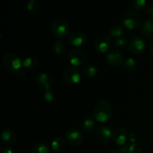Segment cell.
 Listing matches in <instances>:
<instances>
[{"instance_id":"6da1fadb","label":"cell","mask_w":153,"mask_h":153,"mask_svg":"<svg viewBox=\"0 0 153 153\" xmlns=\"http://www.w3.org/2000/svg\"><path fill=\"white\" fill-rule=\"evenodd\" d=\"M113 109L110 102L106 100H100L96 104L93 111V116L99 123H105L111 119Z\"/></svg>"},{"instance_id":"7a4b0ae2","label":"cell","mask_w":153,"mask_h":153,"mask_svg":"<svg viewBox=\"0 0 153 153\" xmlns=\"http://www.w3.org/2000/svg\"><path fill=\"white\" fill-rule=\"evenodd\" d=\"M1 64L4 70L10 73H16L22 67V61L14 54L7 53L2 58Z\"/></svg>"},{"instance_id":"3957f363","label":"cell","mask_w":153,"mask_h":153,"mask_svg":"<svg viewBox=\"0 0 153 153\" xmlns=\"http://www.w3.org/2000/svg\"><path fill=\"white\" fill-rule=\"evenodd\" d=\"M140 14L137 11L133 10H128L123 13L122 17V22L124 27L128 30H134L140 25Z\"/></svg>"},{"instance_id":"277c9868","label":"cell","mask_w":153,"mask_h":153,"mask_svg":"<svg viewBox=\"0 0 153 153\" xmlns=\"http://www.w3.org/2000/svg\"><path fill=\"white\" fill-rule=\"evenodd\" d=\"M51 30L55 37L59 40H62L66 38L70 33V26L68 23L63 19H57L52 22Z\"/></svg>"},{"instance_id":"5b68a950","label":"cell","mask_w":153,"mask_h":153,"mask_svg":"<svg viewBox=\"0 0 153 153\" xmlns=\"http://www.w3.org/2000/svg\"><path fill=\"white\" fill-rule=\"evenodd\" d=\"M82 79V73L75 67H70L63 73V81L66 85H74L79 83Z\"/></svg>"},{"instance_id":"8992f818","label":"cell","mask_w":153,"mask_h":153,"mask_svg":"<svg viewBox=\"0 0 153 153\" xmlns=\"http://www.w3.org/2000/svg\"><path fill=\"white\" fill-rule=\"evenodd\" d=\"M66 137H67V141L72 146H78L82 144V143L83 142L82 133L78 128H74V127L67 130V133H66Z\"/></svg>"},{"instance_id":"52a82bcc","label":"cell","mask_w":153,"mask_h":153,"mask_svg":"<svg viewBox=\"0 0 153 153\" xmlns=\"http://www.w3.org/2000/svg\"><path fill=\"white\" fill-rule=\"evenodd\" d=\"M68 59L74 67H80L86 61V57L83 52L78 49H73L68 53Z\"/></svg>"},{"instance_id":"ba28073f","label":"cell","mask_w":153,"mask_h":153,"mask_svg":"<svg viewBox=\"0 0 153 153\" xmlns=\"http://www.w3.org/2000/svg\"><path fill=\"white\" fill-rule=\"evenodd\" d=\"M53 78L51 75L46 73H41L36 77V83L37 86L41 89L47 91L53 85Z\"/></svg>"},{"instance_id":"9c48e42d","label":"cell","mask_w":153,"mask_h":153,"mask_svg":"<svg viewBox=\"0 0 153 153\" xmlns=\"http://www.w3.org/2000/svg\"><path fill=\"white\" fill-rule=\"evenodd\" d=\"M111 40L106 34H102L97 38L95 41V47L98 52L101 53L107 52L111 46Z\"/></svg>"},{"instance_id":"30bf717a","label":"cell","mask_w":153,"mask_h":153,"mask_svg":"<svg viewBox=\"0 0 153 153\" xmlns=\"http://www.w3.org/2000/svg\"><path fill=\"white\" fill-rule=\"evenodd\" d=\"M146 49L144 40L138 37H134L128 43V49L134 55H140Z\"/></svg>"},{"instance_id":"8fae6325","label":"cell","mask_w":153,"mask_h":153,"mask_svg":"<svg viewBox=\"0 0 153 153\" xmlns=\"http://www.w3.org/2000/svg\"><path fill=\"white\" fill-rule=\"evenodd\" d=\"M112 134L113 132L111 129L106 126H100L96 129V137L99 141L102 143H106L110 141L111 139L112 138Z\"/></svg>"},{"instance_id":"7c38bea8","label":"cell","mask_w":153,"mask_h":153,"mask_svg":"<svg viewBox=\"0 0 153 153\" xmlns=\"http://www.w3.org/2000/svg\"><path fill=\"white\" fill-rule=\"evenodd\" d=\"M105 61L106 63L111 67H118L124 62V58L120 51L113 50L108 52Z\"/></svg>"},{"instance_id":"4fadbf2b","label":"cell","mask_w":153,"mask_h":153,"mask_svg":"<svg viewBox=\"0 0 153 153\" xmlns=\"http://www.w3.org/2000/svg\"><path fill=\"white\" fill-rule=\"evenodd\" d=\"M68 41L70 44L74 47H81L85 44L87 41V37L84 33L76 31L70 34Z\"/></svg>"},{"instance_id":"5bb4252c","label":"cell","mask_w":153,"mask_h":153,"mask_svg":"<svg viewBox=\"0 0 153 153\" xmlns=\"http://www.w3.org/2000/svg\"><path fill=\"white\" fill-rule=\"evenodd\" d=\"M128 135L127 131L123 128H117L114 131L112 134V140L117 146H123L126 142Z\"/></svg>"},{"instance_id":"9a60e30c","label":"cell","mask_w":153,"mask_h":153,"mask_svg":"<svg viewBox=\"0 0 153 153\" xmlns=\"http://www.w3.org/2000/svg\"><path fill=\"white\" fill-rule=\"evenodd\" d=\"M40 65V60L34 56H29L22 61V67L26 71H34Z\"/></svg>"},{"instance_id":"2e32d148","label":"cell","mask_w":153,"mask_h":153,"mask_svg":"<svg viewBox=\"0 0 153 153\" xmlns=\"http://www.w3.org/2000/svg\"><path fill=\"white\" fill-rule=\"evenodd\" d=\"M140 33L147 38L153 37V20H145L140 25Z\"/></svg>"},{"instance_id":"e0dca14e","label":"cell","mask_w":153,"mask_h":153,"mask_svg":"<svg viewBox=\"0 0 153 153\" xmlns=\"http://www.w3.org/2000/svg\"><path fill=\"white\" fill-rule=\"evenodd\" d=\"M16 134L13 130L5 129L1 131V140L5 144H12L16 140Z\"/></svg>"},{"instance_id":"ac0fdd59","label":"cell","mask_w":153,"mask_h":153,"mask_svg":"<svg viewBox=\"0 0 153 153\" xmlns=\"http://www.w3.org/2000/svg\"><path fill=\"white\" fill-rule=\"evenodd\" d=\"M95 120L91 117L84 120L81 123V128L85 133H89L95 128Z\"/></svg>"},{"instance_id":"d6986e66","label":"cell","mask_w":153,"mask_h":153,"mask_svg":"<svg viewBox=\"0 0 153 153\" xmlns=\"http://www.w3.org/2000/svg\"><path fill=\"white\" fill-rule=\"evenodd\" d=\"M65 140L61 137H58L55 139H54L53 141L52 142V145H51L52 149L56 152H60L64 150V148H65Z\"/></svg>"},{"instance_id":"ffe728a7","label":"cell","mask_w":153,"mask_h":153,"mask_svg":"<svg viewBox=\"0 0 153 153\" xmlns=\"http://www.w3.org/2000/svg\"><path fill=\"white\" fill-rule=\"evenodd\" d=\"M109 34L111 38L117 40L120 38H122L124 34V29L120 25H114L111 28L110 31H109Z\"/></svg>"},{"instance_id":"44dd1931","label":"cell","mask_w":153,"mask_h":153,"mask_svg":"<svg viewBox=\"0 0 153 153\" xmlns=\"http://www.w3.org/2000/svg\"><path fill=\"white\" fill-rule=\"evenodd\" d=\"M31 153H51L49 146L45 143H37L33 146Z\"/></svg>"},{"instance_id":"7402d4cb","label":"cell","mask_w":153,"mask_h":153,"mask_svg":"<svg viewBox=\"0 0 153 153\" xmlns=\"http://www.w3.org/2000/svg\"><path fill=\"white\" fill-rule=\"evenodd\" d=\"M66 49H67V48H66L65 43L61 41V40H58L52 46L53 52L57 55H64L66 52Z\"/></svg>"},{"instance_id":"603a6c76","label":"cell","mask_w":153,"mask_h":153,"mask_svg":"<svg viewBox=\"0 0 153 153\" xmlns=\"http://www.w3.org/2000/svg\"><path fill=\"white\" fill-rule=\"evenodd\" d=\"M83 74L86 78H94L97 74V68L92 64H88L84 67Z\"/></svg>"},{"instance_id":"cb8c5ba5","label":"cell","mask_w":153,"mask_h":153,"mask_svg":"<svg viewBox=\"0 0 153 153\" xmlns=\"http://www.w3.org/2000/svg\"><path fill=\"white\" fill-rule=\"evenodd\" d=\"M123 67L126 70L128 71L134 70L137 67V62L135 60L132 58H128L124 61Z\"/></svg>"},{"instance_id":"d4e9b609","label":"cell","mask_w":153,"mask_h":153,"mask_svg":"<svg viewBox=\"0 0 153 153\" xmlns=\"http://www.w3.org/2000/svg\"><path fill=\"white\" fill-rule=\"evenodd\" d=\"M27 10L31 13H35L39 9V3L37 0H29L27 3Z\"/></svg>"},{"instance_id":"484cf974","label":"cell","mask_w":153,"mask_h":153,"mask_svg":"<svg viewBox=\"0 0 153 153\" xmlns=\"http://www.w3.org/2000/svg\"><path fill=\"white\" fill-rule=\"evenodd\" d=\"M131 4L136 10H142L146 7V0H132Z\"/></svg>"},{"instance_id":"4316f807","label":"cell","mask_w":153,"mask_h":153,"mask_svg":"<svg viewBox=\"0 0 153 153\" xmlns=\"http://www.w3.org/2000/svg\"><path fill=\"white\" fill-rule=\"evenodd\" d=\"M55 93L52 90H47L44 93V100L47 102L52 103L55 101Z\"/></svg>"},{"instance_id":"83f0119b","label":"cell","mask_w":153,"mask_h":153,"mask_svg":"<svg viewBox=\"0 0 153 153\" xmlns=\"http://www.w3.org/2000/svg\"><path fill=\"white\" fill-rule=\"evenodd\" d=\"M141 147L138 143H132L131 146H129V152L128 153H141Z\"/></svg>"},{"instance_id":"f1b7e54d","label":"cell","mask_w":153,"mask_h":153,"mask_svg":"<svg viewBox=\"0 0 153 153\" xmlns=\"http://www.w3.org/2000/svg\"><path fill=\"white\" fill-rule=\"evenodd\" d=\"M126 45V40L125 38H120L115 41V46L118 49H123Z\"/></svg>"},{"instance_id":"f546056e","label":"cell","mask_w":153,"mask_h":153,"mask_svg":"<svg viewBox=\"0 0 153 153\" xmlns=\"http://www.w3.org/2000/svg\"><path fill=\"white\" fill-rule=\"evenodd\" d=\"M15 76L19 81H22L25 78V72L24 69H20L15 73Z\"/></svg>"},{"instance_id":"4dcf8cb0","label":"cell","mask_w":153,"mask_h":153,"mask_svg":"<svg viewBox=\"0 0 153 153\" xmlns=\"http://www.w3.org/2000/svg\"><path fill=\"white\" fill-rule=\"evenodd\" d=\"M146 15L148 18L152 20L153 19V6L148 7L146 10Z\"/></svg>"},{"instance_id":"1f68e13d","label":"cell","mask_w":153,"mask_h":153,"mask_svg":"<svg viewBox=\"0 0 153 153\" xmlns=\"http://www.w3.org/2000/svg\"><path fill=\"white\" fill-rule=\"evenodd\" d=\"M128 140H129V141L131 142V143H136V141H137V134H135V133L132 132L128 136Z\"/></svg>"},{"instance_id":"d6a6232c","label":"cell","mask_w":153,"mask_h":153,"mask_svg":"<svg viewBox=\"0 0 153 153\" xmlns=\"http://www.w3.org/2000/svg\"><path fill=\"white\" fill-rule=\"evenodd\" d=\"M120 153H128L129 152V146L127 144L123 145V146H121L119 149Z\"/></svg>"},{"instance_id":"836d02e7","label":"cell","mask_w":153,"mask_h":153,"mask_svg":"<svg viewBox=\"0 0 153 153\" xmlns=\"http://www.w3.org/2000/svg\"><path fill=\"white\" fill-rule=\"evenodd\" d=\"M1 153H13V151L11 147L8 146H5L2 147L1 150Z\"/></svg>"},{"instance_id":"e575fe53","label":"cell","mask_w":153,"mask_h":153,"mask_svg":"<svg viewBox=\"0 0 153 153\" xmlns=\"http://www.w3.org/2000/svg\"><path fill=\"white\" fill-rule=\"evenodd\" d=\"M108 153H120L119 149H111Z\"/></svg>"},{"instance_id":"d590c367","label":"cell","mask_w":153,"mask_h":153,"mask_svg":"<svg viewBox=\"0 0 153 153\" xmlns=\"http://www.w3.org/2000/svg\"><path fill=\"white\" fill-rule=\"evenodd\" d=\"M150 53H151V55L153 56V43H152V45H151V46H150Z\"/></svg>"},{"instance_id":"8d00e7d4","label":"cell","mask_w":153,"mask_h":153,"mask_svg":"<svg viewBox=\"0 0 153 153\" xmlns=\"http://www.w3.org/2000/svg\"><path fill=\"white\" fill-rule=\"evenodd\" d=\"M152 139H153V133H152Z\"/></svg>"}]
</instances>
